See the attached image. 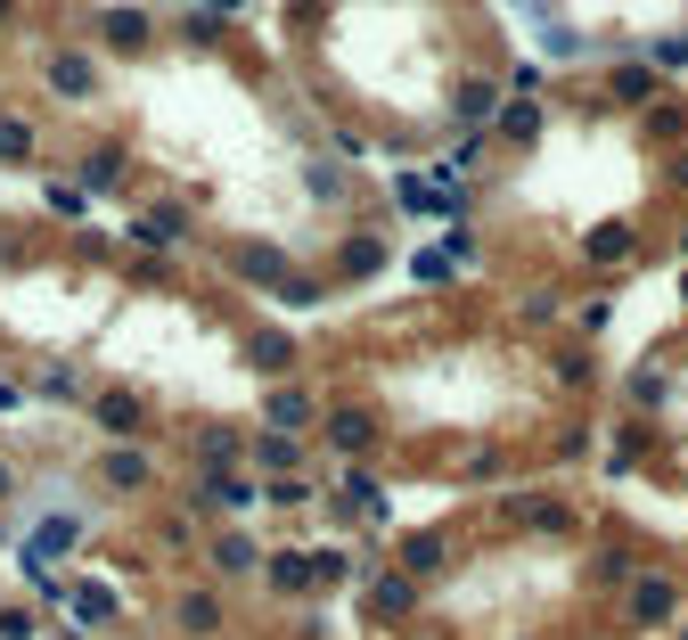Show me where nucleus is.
Returning <instances> with one entry per match:
<instances>
[{
  "label": "nucleus",
  "instance_id": "nucleus-1",
  "mask_svg": "<svg viewBox=\"0 0 688 640\" xmlns=\"http://www.w3.org/2000/svg\"><path fill=\"white\" fill-rule=\"evenodd\" d=\"M632 607H639V624H664L672 607H680V591H672L664 575H648V584H639V600H632Z\"/></svg>",
  "mask_w": 688,
  "mask_h": 640
},
{
  "label": "nucleus",
  "instance_id": "nucleus-2",
  "mask_svg": "<svg viewBox=\"0 0 688 640\" xmlns=\"http://www.w3.org/2000/svg\"><path fill=\"white\" fill-rule=\"evenodd\" d=\"M492 107H501V82H476V91H459V115H467V124H484Z\"/></svg>",
  "mask_w": 688,
  "mask_h": 640
},
{
  "label": "nucleus",
  "instance_id": "nucleus-3",
  "mask_svg": "<svg viewBox=\"0 0 688 640\" xmlns=\"http://www.w3.org/2000/svg\"><path fill=\"white\" fill-rule=\"evenodd\" d=\"M255 452H262V469H296V435H262V444H255Z\"/></svg>",
  "mask_w": 688,
  "mask_h": 640
},
{
  "label": "nucleus",
  "instance_id": "nucleus-4",
  "mask_svg": "<svg viewBox=\"0 0 688 640\" xmlns=\"http://www.w3.org/2000/svg\"><path fill=\"white\" fill-rule=\"evenodd\" d=\"M541 132V107H508L501 115V140H533Z\"/></svg>",
  "mask_w": 688,
  "mask_h": 640
},
{
  "label": "nucleus",
  "instance_id": "nucleus-5",
  "mask_svg": "<svg viewBox=\"0 0 688 640\" xmlns=\"http://www.w3.org/2000/svg\"><path fill=\"white\" fill-rule=\"evenodd\" d=\"M181 624H189V632H213V624H222V607H213V600H181Z\"/></svg>",
  "mask_w": 688,
  "mask_h": 640
},
{
  "label": "nucleus",
  "instance_id": "nucleus-6",
  "mask_svg": "<svg viewBox=\"0 0 688 640\" xmlns=\"http://www.w3.org/2000/svg\"><path fill=\"white\" fill-rule=\"evenodd\" d=\"M213 9H222V17H230V9H246V0H213Z\"/></svg>",
  "mask_w": 688,
  "mask_h": 640
}]
</instances>
